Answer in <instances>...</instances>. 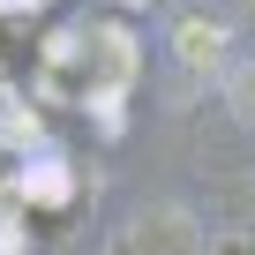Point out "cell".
I'll list each match as a JSON object with an SVG mask.
<instances>
[{"label":"cell","mask_w":255,"mask_h":255,"mask_svg":"<svg viewBox=\"0 0 255 255\" xmlns=\"http://www.w3.org/2000/svg\"><path fill=\"white\" fill-rule=\"evenodd\" d=\"M203 248H210V233L188 203H143L105 240V255H203Z\"/></svg>","instance_id":"6da1fadb"},{"label":"cell","mask_w":255,"mask_h":255,"mask_svg":"<svg viewBox=\"0 0 255 255\" xmlns=\"http://www.w3.org/2000/svg\"><path fill=\"white\" fill-rule=\"evenodd\" d=\"M173 53H180V68H188V75H218V68H225V53H233V30H225L218 15H180Z\"/></svg>","instance_id":"7a4b0ae2"},{"label":"cell","mask_w":255,"mask_h":255,"mask_svg":"<svg viewBox=\"0 0 255 255\" xmlns=\"http://www.w3.org/2000/svg\"><path fill=\"white\" fill-rule=\"evenodd\" d=\"M90 53H98V75H105L113 90H120V83H135V53H143V45L128 38V30L98 23V30H90Z\"/></svg>","instance_id":"3957f363"},{"label":"cell","mask_w":255,"mask_h":255,"mask_svg":"<svg viewBox=\"0 0 255 255\" xmlns=\"http://www.w3.org/2000/svg\"><path fill=\"white\" fill-rule=\"evenodd\" d=\"M15 195H30V203H68V195H75V165H68V158H38V165H23Z\"/></svg>","instance_id":"277c9868"},{"label":"cell","mask_w":255,"mask_h":255,"mask_svg":"<svg viewBox=\"0 0 255 255\" xmlns=\"http://www.w3.org/2000/svg\"><path fill=\"white\" fill-rule=\"evenodd\" d=\"M225 105H233V120H240V128H255V60L225 68Z\"/></svg>","instance_id":"5b68a950"},{"label":"cell","mask_w":255,"mask_h":255,"mask_svg":"<svg viewBox=\"0 0 255 255\" xmlns=\"http://www.w3.org/2000/svg\"><path fill=\"white\" fill-rule=\"evenodd\" d=\"M0 143H8V150H23V143H38V120H30L23 105H15L8 120H0Z\"/></svg>","instance_id":"8992f818"},{"label":"cell","mask_w":255,"mask_h":255,"mask_svg":"<svg viewBox=\"0 0 255 255\" xmlns=\"http://www.w3.org/2000/svg\"><path fill=\"white\" fill-rule=\"evenodd\" d=\"M218 255H255V225H233V233H218Z\"/></svg>","instance_id":"52a82bcc"},{"label":"cell","mask_w":255,"mask_h":255,"mask_svg":"<svg viewBox=\"0 0 255 255\" xmlns=\"http://www.w3.org/2000/svg\"><path fill=\"white\" fill-rule=\"evenodd\" d=\"M0 255H23V233H15V218H0Z\"/></svg>","instance_id":"ba28073f"},{"label":"cell","mask_w":255,"mask_h":255,"mask_svg":"<svg viewBox=\"0 0 255 255\" xmlns=\"http://www.w3.org/2000/svg\"><path fill=\"white\" fill-rule=\"evenodd\" d=\"M120 8H143V0H120Z\"/></svg>","instance_id":"9c48e42d"}]
</instances>
